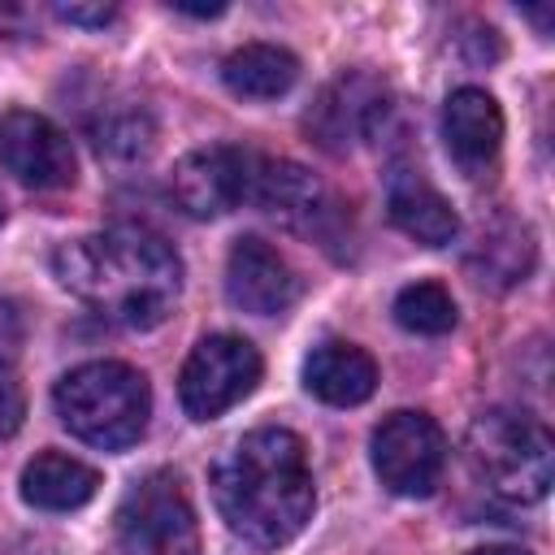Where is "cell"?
Here are the masks:
<instances>
[{"mask_svg":"<svg viewBox=\"0 0 555 555\" xmlns=\"http://www.w3.org/2000/svg\"><path fill=\"white\" fill-rule=\"evenodd\" d=\"M212 503L234 538L273 551L304 533L317 486L299 434L264 425L230 442L212 464Z\"/></svg>","mask_w":555,"mask_h":555,"instance_id":"1","label":"cell"},{"mask_svg":"<svg viewBox=\"0 0 555 555\" xmlns=\"http://www.w3.org/2000/svg\"><path fill=\"white\" fill-rule=\"evenodd\" d=\"M52 269L69 295L130 330L160 325L182 291L178 251L143 225H113L61 243Z\"/></svg>","mask_w":555,"mask_h":555,"instance_id":"2","label":"cell"},{"mask_svg":"<svg viewBox=\"0 0 555 555\" xmlns=\"http://www.w3.org/2000/svg\"><path fill=\"white\" fill-rule=\"evenodd\" d=\"M52 408L78 442L100 451H126L147 429L152 390L139 369L121 360H91L56 382Z\"/></svg>","mask_w":555,"mask_h":555,"instance_id":"3","label":"cell"},{"mask_svg":"<svg viewBox=\"0 0 555 555\" xmlns=\"http://www.w3.org/2000/svg\"><path fill=\"white\" fill-rule=\"evenodd\" d=\"M464 455L473 477L507 499V503H538L551 490L555 477V447L546 425H538L525 412L512 408H490L468 425Z\"/></svg>","mask_w":555,"mask_h":555,"instance_id":"4","label":"cell"},{"mask_svg":"<svg viewBox=\"0 0 555 555\" xmlns=\"http://www.w3.org/2000/svg\"><path fill=\"white\" fill-rule=\"evenodd\" d=\"M117 542L126 555H199V520L173 473H147L126 490Z\"/></svg>","mask_w":555,"mask_h":555,"instance_id":"5","label":"cell"},{"mask_svg":"<svg viewBox=\"0 0 555 555\" xmlns=\"http://www.w3.org/2000/svg\"><path fill=\"white\" fill-rule=\"evenodd\" d=\"M369 455H373V473L382 477V486L390 494L425 499L442 481L447 438H442V429H438L434 416L399 408V412L382 416V425L373 429Z\"/></svg>","mask_w":555,"mask_h":555,"instance_id":"6","label":"cell"},{"mask_svg":"<svg viewBox=\"0 0 555 555\" xmlns=\"http://www.w3.org/2000/svg\"><path fill=\"white\" fill-rule=\"evenodd\" d=\"M260 351L238 334H208L182 364L178 399L191 421H212L243 403L260 382Z\"/></svg>","mask_w":555,"mask_h":555,"instance_id":"7","label":"cell"},{"mask_svg":"<svg viewBox=\"0 0 555 555\" xmlns=\"http://www.w3.org/2000/svg\"><path fill=\"white\" fill-rule=\"evenodd\" d=\"M0 165L35 191H61L78 173V156L69 134L30 108L0 113Z\"/></svg>","mask_w":555,"mask_h":555,"instance_id":"8","label":"cell"},{"mask_svg":"<svg viewBox=\"0 0 555 555\" xmlns=\"http://www.w3.org/2000/svg\"><path fill=\"white\" fill-rule=\"evenodd\" d=\"M386 113H390V100H386V87L373 78V74H338L321 95L317 104L308 108L304 126L308 134L330 147V152H347L356 143H373L377 130L386 126Z\"/></svg>","mask_w":555,"mask_h":555,"instance_id":"9","label":"cell"},{"mask_svg":"<svg viewBox=\"0 0 555 555\" xmlns=\"http://www.w3.org/2000/svg\"><path fill=\"white\" fill-rule=\"evenodd\" d=\"M247 186H251V165L230 143H208V147L186 152L169 178L173 204L195 221L225 217L230 208L247 199Z\"/></svg>","mask_w":555,"mask_h":555,"instance_id":"10","label":"cell"},{"mask_svg":"<svg viewBox=\"0 0 555 555\" xmlns=\"http://www.w3.org/2000/svg\"><path fill=\"white\" fill-rule=\"evenodd\" d=\"M225 295L238 312L278 317L299 299V278L273 243L247 234L225 256Z\"/></svg>","mask_w":555,"mask_h":555,"instance_id":"11","label":"cell"},{"mask_svg":"<svg viewBox=\"0 0 555 555\" xmlns=\"http://www.w3.org/2000/svg\"><path fill=\"white\" fill-rule=\"evenodd\" d=\"M442 143L451 160L468 173L486 169L503 147V113L499 100L481 87H460L442 104Z\"/></svg>","mask_w":555,"mask_h":555,"instance_id":"12","label":"cell"},{"mask_svg":"<svg viewBox=\"0 0 555 555\" xmlns=\"http://www.w3.org/2000/svg\"><path fill=\"white\" fill-rule=\"evenodd\" d=\"M386 208H390V221L425 243V247H447L455 243L460 234V217L451 208V199L412 165H395L390 178H386Z\"/></svg>","mask_w":555,"mask_h":555,"instance_id":"13","label":"cell"},{"mask_svg":"<svg viewBox=\"0 0 555 555\" xmlns=\"http://www.w3.org/2000/svg\"><path fill=\"white\" fill-rule=\"evenodd\" d=\"M247 195H256L264 217L282 221L291 230H312L330 212L325 186L304 165H295V160H264L260 173H251Z\"/></svg>","mask_w":555,"mask_h":555,"instance_id":"14","label":"cell"},{"mask_svg":"<svg viewBox=\"0 0 555 555\" xmlns=\"http://www.w3.org/2000/svg\"><path fill=\"white\" fill-rule=\"evenodd\" d=\"M304 390L330 408H356L377 390V364L356 343H321L304 360Z\"/></svg>","mask_w":555,"mask_h":555,"instance_id":"15","label":"cell"},{"mask_svg":"<svg viewBox=\"0 0 555 555\" xmlns=\"http://www.w3.org/2000/svg\"><path fill=\"white\" fill-rule=\"evenodd\" d=\"M95 490H100V473L61 451H43L22 468V499L39 512H74L91 503Z\"/></svg>","mask_w":555,"mask_h":555,"instance_id":"16","label":"cell"},{"mask_svg":"<svg viewBox=\"0 0 555 555\" xmlns=\"http://www.w3.org/2000/svg\"><path fill=\"white\" fill-rule=\"evenodd\" d=\"M299 61L278 43H243L221 61V82L238 100H278L295 87Z\"/></svg>","mask_w":555,"mask_h":555,"instance_id":"17","label":"cell"},{"mask_svg":"<svg viewBox=\"0 0 555 555\" xmlns=\"http://www.w3.org/2000/svg\"><path fill=\"white\" fill-rule=\"evenodd\" d=\"M395 321L412 334H447L455 330V299L442 282H412L395 295Z\"/></svg>","mask_w":555,"mask_h":555,"instance_id":"18","label":"cell"},{"mask_svg":"<svg viewBox=\"0 0 555 555\" xmlns=\"http://www.w3.org/2000/svg\"><path fill=\"white\" fill-rule=\"evenodd\" d=\"M152 117L143 108H117L104 117V126H95V147L117 156V160H134L152 152Z\"/></svg>","mask_w":555,"mask_h":555,"instance_id":"19","label":"cell"},{"mask_svg":"<svg viewBox=\"0 0 555 555\" xmlns=\"http://www.w3.org/2000/svg\"><path fill=\"white\" fill-rule=\"evenodd\" d=\"M26 421V395L13 373V360H0V438H13Z\"/></svg>","mask_w":555,"mask_h":555,"instance_id":"20","label":"cell"},{"mask_svg":"<svg viewBox=\"0 0 555 555\" xmlns=\"http://www.w3.org/2000/svg\"><path fill=\"white\" fill-rule=\"evenodd\" d=\"M56 17L74 22V26H108L117 17L113 4H56Z\"/></svg>","mask_w":555,"mask_h":555,"instance_id":"21","label":"cell"},{"mask_svg":"<svg viewBox=\"0 0 555 555\" xmlns=\"http://www.w3.org/2000/svg\"><path fill=\"white\" fill-rule=\"evenodd\" d=\"M22 343V317L9 299H0V360H13Z\"/></svg>","mask_w":555,"mask_h":555,"instance_id":"22","label":"cell"},{"mask_svg":"<svg viewBox=\"0 0 555 555\" xmlns=\"http://www.w3.org/2000/svg\"><path fill=\"white\" fill-rule=\"evenodd\" d=\"M178 13H191V17H217L221 13V4H173Z\"/></svg>","mask_w":555,"mask_h":555,"instance_id":"23","label":"cell"},{"mask_svg":"<svg viewBox=\"0 0 555 555\" xmlns=\"http://www.w3.org/2000/svg\"><path fill=\"white\" fill-rule=\"evenodd\" d=\"M468 555H529L525 546H507V542H499V546H477V551H468Z\"/></svg>","mask_w":555,"mask_h":555,"instance_id":"24","label":"cell"},{"mask_svg":"<svg viewBox=\"0 0 555 555\" xmlns=\"http://www.w3.org/2000/svg\"><path fill=\"white\" fill-rule=\"evenodd\" d=\"M0 221H4V208H0Z\"/></svg>","mask_w":555,"mask_h":555,"instance_id":"25","label":"cell"}]
</instances>
